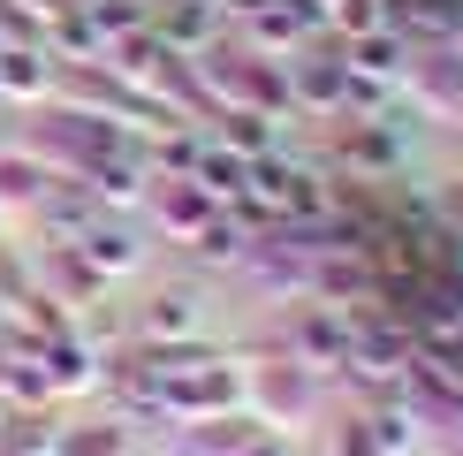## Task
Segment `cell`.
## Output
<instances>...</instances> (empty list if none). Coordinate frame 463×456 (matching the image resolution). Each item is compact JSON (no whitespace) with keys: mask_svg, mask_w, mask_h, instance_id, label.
<instances>
[{"mask_svg":"<svg viewBox=\"0 0 463 456\" xmlns=\"http://www.w3.org/2000/svg\"><path fill=\"white\" fill-rule=\"evenodd\" d=\"M53 91V46L31 38V46H0V107L15 100H46Z\"/></svg>","mask_w":463,"mask_h":456,"instance_id":"obj_1","label":"cell"},{"mask_svg":"<svg viewBox=\"0 0 463 456\" xmlns=\"http://www.w3.org/2000/svg\"><path fill=\"white\" fill-rule=\"evenodd\" d=\"M46 183H53L46 167H38L24 145H8L0 152V221H31L38 198H46Z\"/></svg>","mask_w":463,"mask_h":456,"instance_id":"obj_2","label":"cell"}]
</instances>
